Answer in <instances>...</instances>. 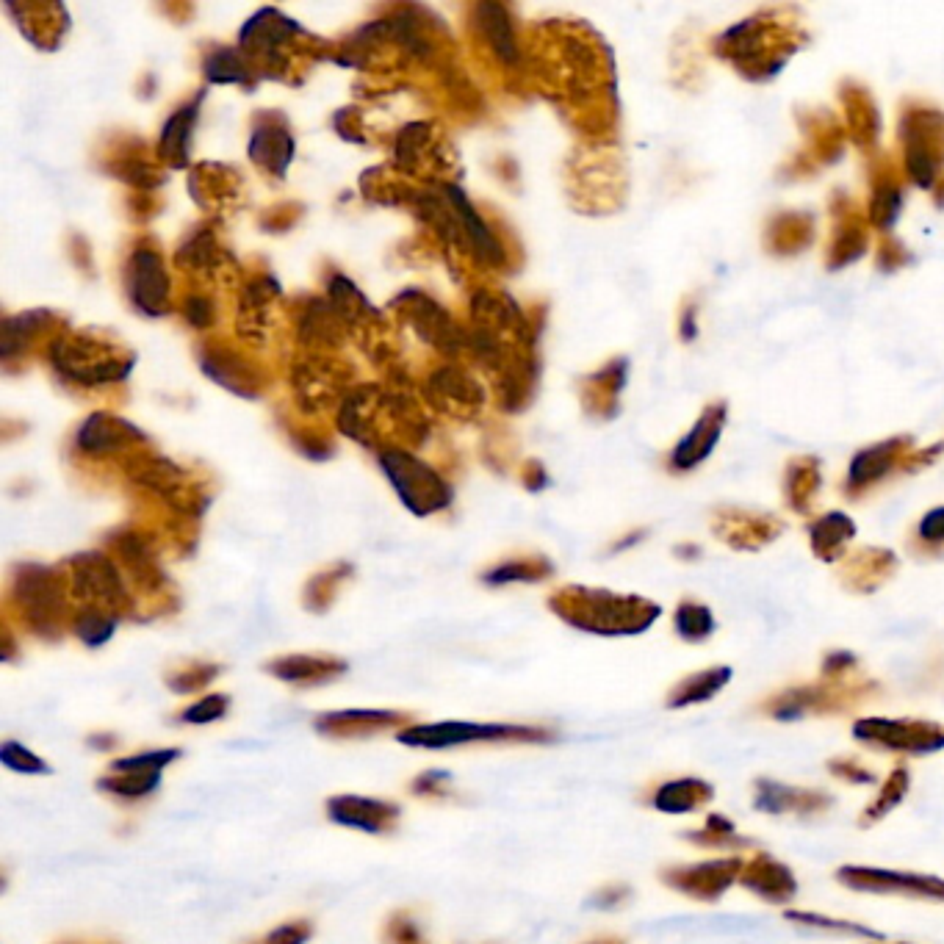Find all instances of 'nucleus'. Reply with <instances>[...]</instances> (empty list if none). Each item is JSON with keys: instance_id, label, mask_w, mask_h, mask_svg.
<instances>
[{"instance_id": "nucleus-1", "label": "nucleus", "mask_w": 944, "mask_h": 944, "mask_svg": "<svg viewBox=\"0 0 944 944\" xmlns=\"http://www.w3.org/2000/svg\"><path fill=\"white\" fill-rule=\"evenodd\" d=\"M798 6H765L709 39V53L748 84H770L809 45Z\"/></svg>"}, {"instance_id": "nucleus-2", "label": "nucleus", "mask_w": 944, "mask_h": 944, "mask_svg": "<svg viewBox=\"0 0 944 944\" xmlns=\"http://www.w3.org/2000/svg\"><path fill=\"white\" fill-rule=\"evenodd\" d=\"M897 142L906 180L931 192L944 175V108L909 97L897 111Z\"/></svg>"}, {"instance_id": "nucleus-3", "label": "nucleus", "mask_w": 944, "mask_h": 944, "mask_svg": "<svg viewBox=\"0 0 944 944\" xmlns=\"http://www.w3.org/2000/svg\"><path fill=\"white\" fill-rule=\"evenodd\" d=\"M944 452V443H933L928 449H917L911 435H892L886 441L870 443L850 457L848 477H845V496L861 499L886 479L917 474L922 468L936 463V457Z\"/></svg>"}, {"instance_id": "nucleus-4", "label": "nucleus", "mask_w": 944, "mask_h": 944, "mask_svg": "<svg viewBox=\"0 0 944 944\" xmlns=\"http://www.w3.org/2000/svg\"><path fill=\"white\" fill-rule=\"evenodd\" d=\"M562 612L593 632H640L657 618L659 607L646 598L576 587L562 596Z\"/></svg>"}, {"instance_id": "nucleus-5", "label": "nucleus", "mask_w": 944, "mask_h": 944, "mask_svg": "<svg viewBox=\"0 0 944 944\" xmlns=\"http://www.w3.org/2000/svg\"><path fill=\"white\" fill-rule=\"evenodd\" d=\"M795 122L801 131V147L789 158L781 175L784 180L814 178L820 169L837 164L848 147V131L831 108H798Z\"/></svg>"}, {"instance_id": "nucleus-6", "label": "nucleus", "mask_w": 944, "mask_h": 944, "mask_svg": "<svg viewBox=\"0 0 944 944\" xmlns=\"http://www.w3.org/2000/svg\"><path fill=\"white\" fill-rule=\"evenodd\" d=\"M828 216H831L834 228H831L828 247H825V266L831 272H837V269H845L867 255V250H870V219H867V208H861L859 200L845 189L831 192Z\"/></svg>"}, {"instance_id": "nucleus-7", "label": "nucleus", "mask_w": 944, "mask_h": 944, "mask_svg": "<svg viewBox=\"0 0 944 944\" xmlns=\"http://www.w3.org/2000/svg\"><path fill=\"white\" fill-rule=\"evenodd\" d=\"M906 172L903 164H897L892 153L875 150L867 156V219L870 228L889 236L895 228L900 211H903V192H906Z\"/></svg>"}, {"instance_id": "nucleus-8", "label": "nucleus", "mask_w": 944, "mask_h": 944, "mask_svg": "<svg viewBox=\"0 0 944 944\" xmlns=\"http://www.w3.org/2000/svg\"><path fill=\"white\" fill-rule=\"evenodd\" d=\"M383 471L396 485V493L413 513H432L441 510L449 502V490L441 479L424 468L419 460H413L405 452H388L383 455Z\"/></svg>"}, {"instance_id": "nucleus-9", "label": "nucleus", "mask_w": 944, "mask_h": 944, "mask_svg": "<svg viewBox=\"0 0 944 944\" xmlns=\"http://www.w3.org/2000/svg\"><path fill=\"white\" fill-rule=\"evenodd\" d=\"M712 532L729 549L759 551L784 532V521L778 515L753 513L742 507H717L712 513Z\"/></svg>"}, {"instance_id": "nucleus-10", "label": "nucleus", "mask_w": 944, "mask_h": 944, "mask_svg": "<svg viewBox=\"0 0 944 944\" xmlns=\"http://www.w3.org/2000/svg\"><path fill=\"white\" fill-rule=\"evenodd\" d=\"M837 97L839 106H842V122H845L848 139L864 156H873L878 139H881V111H878L873 92L856 78H845V81H839Z\"/></svg>"}, {"instance_id": "nucleus-11", "label": "nucleus", "mask_w": 944, "mask_h": 944, "mask_svg": "<svg viewBox=\"0 0 944 944\" xmlns=\"http://www.w3.org/2000/svg\"><path fill=\"white\" fill-rule=\"evenodd\" d=\"M726 421H729V405L723 399L709 402L701 410V416L695 419L693 427L684 432L682 441L673 446V452L668 455L670 471L684 474V471H693L701 463H706L712 457V452H715L723 430H726Z\"/></svg>"}, {"instance_id": "nucleus-12", "label": "nucleus", "mask_w": 944, "mask_h": 944, "mask_svg": "<svg viewBox=\"0 0 944 944\" xmlns=\"http://www.w3.org/2000/svg\"><path fill=\"white\" fill-rule=\"evenodd\" d=\"M817 222L809 211H776L765 225V250L773 258H795L814 244Z\"/></svg>"}, {"instance_id": "nucleus-13", "label": "nucleus", "mask_w": 944, "mask_h": 944, "mask_svg": "<svg viewBox=\"0 0 944 944\" xmlns=\"http://www.w3.org/2000/svg\"><path fill=\"white\" fill-rule=\"evenodd\" d=\"M169 294V280L156 252L139 250L131 258V299L136 308L156 316L164 313Z\"/></svg>"}, {"instance_id": "nucleus-14", "label": "nucleus", "mask_w": 944, "mask_h": 944, "mask_svg": "<svg viewBox=\"0 0 944 944\" xmlns=\"http://www.w3.org/2000/svg\"><path fill=\"white\" fill-rule=\"evenodd\" d=\"M897 571V557L889 549H867L850 551L845 562H842V582L850 590H859V593H870L875 587H881L889 576Z\"/></svg>"}, {"instance_id": "nucleus-15", "label": "nucleus", "mask_w": 944, "mask_h": 944, "mask_svg": "<svg viewBox=\"0 0 944 944\" xmlns=\"http://www.w3.org/2000/svg\"><path fill=\"white\" fill-rule=\"evenodd\" d=\"M823 488V468L814 455L792 457L784 468V502L798 515L814 513V502Z\"/></svg>"}, {"instance_id": "nucleus-16", "label": "nucleus", "mask_w": 944, "mask_h": 944, "mask_svg": "<svg viewBox=\"0 0 944 944\" xmlns=\"http://www.w3.org/2000/svg\"><path fill=\"white\" fill-rule=\"evenodd\" d=\"M853 538H856V521L842 510H828V513L817 515L809 526L812 551L817 554V560L823 562L839 560Z\"/></svg>"}, {"instance_id": "nucleus-17", "label": "nucleus", "mask_w": 944, "mask_h": 944, "mask_svg": "<svg viewBox=\"0 0 944 944\" xmlns=\"http://www.w3.org/2000/svg\"><path fill=\"white\" fill-rule=\"evenodd\" d=\"M510 734V729L502 726H474V723H443V726H424V729H410L402 734L407 745H427V748H441V745H457V742L479 740V737H499Z\"/></svg>"}, {"instance_id": "nucleus-18", "label": "nucleus", "mask_w": 944, "mask_h": 944, "mask_svg": "<svg viewBox=\"0 0 944 944\" xmlns=\"http://www.w3.org/2000/svg\"><path fill=\"white\" fill-rule=\"evenodd\" d=\"M626 371H629V363L618 358L590 377L587 399H590V410L593 413H598V416H612L615 413L618 396H621L623 385H626Z\"/></svg>"}, {"instance_id": "nucleus-19", "label": "nucleus", "mask_w": 944, "mask_h": 944, "mask_svg": "<svg viewBox=\"0 0 944 944\" xmlns=\"http://www.w3.org/2000/svg\"><path fill=\"white\" fill-rule=\"evenodd\" d=\"M136 430H131L128 424H122L120 419H111V416H92V419H86V424L81 427V435H78V443H81V449L86 452H111V449H117L122 443L133 438Z\"/></svg>"}, {"instance_id": "nucleus-20", "label": "nucleus", "mask_w": 944, "mask_h": 944, "mask_svg": "<svg viewBox=\"0 0 944 944\" xmlns=\"http://www.w3.org/2000/svg\"><path fill=\"white\" fill-rule=\"evenodd\" d=\"M194 111H197L194 106L178 111V114L167 122L164 136H161V153H164L167 158H172L175 164H183V161H186V153H189V136H192Z\"/></svg>"}, {"instance_id": "nucleus-21", "label": "nucleus", "mask_w": 944, "mask_h": 944, "mask_svg": "<svg viewBox=\"0 0 944 944\" xmlns=\"http://www.w3.org/2000/svg\"><path fill=\"white\" fill-rule=\"evenodd\" d=\"M261 153H269L263 161L269 169H275L277 175H283V169L291 161V136L286 131H258L252 139V158L258 161Z\"/></svg>"}, {"instance_id": "nucleus-22", "label": "nucleus", "mask_w": 944, "mask_h": 944, "mask_svg": "<svg viewBox=\"0 0 944 944\" xmlns=\"http://www.w3.org/2000/svg\"><path fill=\"white\" fill-rule=\"evenodd\" d=\"M673 81L684 86L687 92H693L704 81V61L701 53L695 50V42H682L676 45L673 53Z\"/></svg>"}, {"instance_id": "nucleus-23", "label": "nucleus", "mask_w": 944, "mask_h": 944, "mask_svg": "<svg viewBox=\"0 0 944 944\" xmlns=\"http://www.w3.org/2000/svg\"><path fill=\"white\" fill-rule=\"evenodd\" d=\"M676 629L687 640H704L715 629V618H712V612L706 610L704 604L684 601L682 607L676 610Z\"/></svg>"}, {"instance_id": "nucleus-24", "label": "nucleus", "mask_w": 944, "mask_h": 944, "mask_svg": "<svg viewBox=\"0 0 944 944\" xmlns=\"http://www.w3.org/2000/svg\"><path fill=\"white\" fill-rule=\"evenodd\" d=\"M485 34H488L493 50L502 56L504 61H515V42L510 34V23H507V14L499 6H485Z\"/></svg>"}, {"instance_id": "nucleus-25", "label": "nucleus", "mask_w": 944, "mask_h": 944, "mask_svg": "<svg viewBox=\"0 0 944 944\" xmlns=\"http://www.w3.org/2000/svg\"><path fill=\"white\" fill-rule=\"evenodd\" d=\"M914 546L920 551H944V504L931 507L914 526Z\"/></svg>"}, {"instance_id": "nucleus-26", "label": "nucleus", "mask_w": 944, "mask_h": 944, "mask_svg": "<svg viewBox=\"0 0 944 944\" xmlns=\"http://www.w3.org/2000/svg\"><path fill=\"white\" fill-rule=\"evenodd\" d=\"M914 261L911 250L903 241L892 239V236H881V241L875 244V266L881 272H897L903 266H909Z\"/></svg>"}, {"instance_id": "nucleus-27", "label": "nucleus", "mask_w": 944, "mask_h": 944, "mask_svg": "<svg viewBox=\"0 0 944 944\" xmlns=\"http://www.w3.org/2000/svg\"><path fill=\"white\" fill-rule=\"evenodd\" d=\"M0 759H3V765L12 767V770H20V773H42V770H45V765H42L36 756L25 751V748H20L17 742H6L3 751H0Z\"/></svg>"}, {"instance_id": "nucleus-28", "label": "nucleus", "mask_w": 944, "mask_h": 944, "mask_svg": "<svg viewBox=\"0 0 944 944\" xmlns=\"http://www.w3.org/2000/svg\"><path fill=\"white\" fill-rule=\"evenodd\" d=\"M78 632H81V637H84L86 643L97 646V643H103L106 637H111V632H114V621L100 618L97 612H89V615H84L81 623H78Z\"/></svg>"}, {"instance_id": "nucleus-29", "label": "nucleus", "mask_w": 944, "mask_h": 944, "mask_svg": "<svg viewBox=\"0 0 944 944\" xmlns=\"http://www.w3.org/2000/svg\"><path fill=\"white\" fill-rule=\"evenodd\" d=\"M225 706H228L225 698L211 695V698H205L200 704H194L192 709L186 712V720H192V723H211V720H216V717L225 712Z\"/></svg>"}, {"instance_id": "nucleus-30", "label": "nucleus", "mask_w": 944, "mask_h": 944, "mask_svg": "<svg viewBox=\"0 0 944 944\" xmlns=\"http://www.w3.org/2000/svg\"><path fill=\"white\" fill-rule=\"evenodd\" d=\"M175 753H147V756H139V759H125V762H117V770H136V773H156L158 767L169 762Z\"/></svg>"}, {"instance_id": "nucleus-31", "label": "nucleus", "mask_w": 944, "mask_h": 944, "mask_svg": "<svg viewBox=\"0 0 944 944\" xmlns=\"http://www.w3.org/2000/svg\"><path fill=\"white\" fill-rule=\"evenodd\" d=\"M701 333V322H698V305H695L693 299H687L684 302V308L679 311V335H682V341L687 344H693L695 338Z\"/></svg>"}, {"instance_id": "nucleus-32", "label": "nucleus", "mask_w": 944, "mask_h": 944, "mask_svg": "<svg viewBox=\"0 0 944 944\" xmlns=\"http://www.w3.org/2000/svg\"><path fill=\"white\" fill-rule=\"evenodd\" d=\"M931 194H933V203H936V208H944V175L936 180V186L931 189Z\"/></svg>"}, {"instance_id": "nucleus-33", "label": "nucleus", "mask_w": 944, "mask_h": 944, "mask_svg": "<svg viewBox=\"0 0 944 944\" xmlns=\"http://www.w3.org/2000/svg\"><path fill=\"white\" fill-rule=\"evenodd\" d=\"M676 551H682V557L693 560V557H698V554H701V546H693V543H687V546H679Z\"/></svg>"}]
</instances>
